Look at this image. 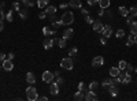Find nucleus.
I'll list each match as a JSON object with an SVG mask.
<instances>
[{
    "label": "nucleus",
    "mask_w": 137,
    "mask_h": 101,
    "mask_svg": "<svg viewBox=\"0 0 137 101\" xmlns=\"http://www.w3.org/2000/svg\"><path fill=\"white\" fill-rule=\"evenodd\" d=\"M3 8H4V7H3ZM3 8H0V21H3V19L6 18V14H4Z\"/></svg>",
    "instance_id": "obj_42"
},
{
    "label": "nucleus",
    "mask_w": 137,
    "mask_h": 101,
    "mask_svg": "<svg viewBox=\"0 0 137 101\" xmlns=\"http://www.w3.org/2000/svg\"><path fill=\"white\" fill-rule=\"evenodd\" d=\"M6 19L8 22H12L14 21V10H10L8 12H7V14H6Z\"/></svg>",
    "instance_id": "obj_29"
},
{
    "label": "nucleus",
    "mask_w": 137,
    "mask_h": 101,
    "mask_svg": "<svg viewBox=\"0 0 137 101\" xmlns=\"http://www.w3.org/2000/svg\"><path fill=\"white\" fill-rule=\"evenodd\" d=\"M133 18H134L133 15H129V17H128V19H126V23H128V25H130V23L133 22Z\"/></svg>",
    "instance_id": "obj_45"
},
{
    "label": "nucleus",
    "mask_w": 137,
    "mask_h": 101,
    "mask_svg": "<svg viewBox=\"0 0 137 101\" xmlns=\"http://www.w3.org/2000/svg\"><path fill=\"white\" fill-rule=\"evenodd\" d=\"M58 45H59V48H66V45H67V40L63 38V37L58 38Z\"/></svg>",
    "instance_id": "obj_24"
},
{
    "label": "nucleus",
    "mask_w": 137,
    "mask_h": 101,
    "mask_svg": "<svg viewBox=\"0 0 137 101\" xmlns=\"http://www.w3.org/2000/svg\"><path fill=\"white\" fill-rule=\"evenodd\" d=\"M118 10H119V14H121L122 17H129V10H128L126 7H123V6H121V7H119Z\"/></svg>",
    "instance_id": "obj_26"
},
{
    "label": "nucleus",
    "mask_w": 137,
    "mask_h": 101,
    "mask_svg": "<svg viewBox=\"0 0 137 101\" xmlns=\"http://www.w3.org/2000/svg\"><path fill=\"white\" fill-rule=\"evenodd\" d=\"M22 3H23L25 7H33V6L36 4V3L33 2V0H22Z\"/></svg>",
    "instance_id": "obj_30"
},
{
    "label": "nucleus",
    "mask_w": 137,
    "mask_h": 101,
    "mask_svg": "<svg viewBox=\"0 0 137 101\" xmlns=\"http://www.w3.org/2000/svg\"><path fill=\"white\" fill-rule=\"evenodd\" d=\"M99 6H100V8L107 10L110 6V0H99Z\"/></svg>",
    "instance_id": "obj_25"
},
{
    "label": "nucleus",
    "mask_w": 137,
    "mask_h": 101,
    "mask_svg": "<svg viewBox=\"0 0 137 101\" xmlns=\"http://www.w3.org/2000/svg\"><path fill=\"white\" fill-rule=\"evenodd\" d=\"M62 25H63V23H62V21H56V22L52 23V29H53V30H58Z\"/></svg>",
    "instance_id": "obj_34"
},
{
    "label": "nucleus",
    "mask_w": 137,
    "mask_h": 101,
    "mask_svg": "<svg viewBox=\"0 0 137 101\" xmlns=\"http://www.w3.org/2000/svg\"><path fill=\"white\" fill-rule=\"evenodd\" d=\"M134 72H137V68H134Z\"/></svg>",
    "instance_id": "obj_59"
},
{
    "label": "nucleus",
    "mask_w": 137,
    "mask_h": 101,
    "mask_svg": "<svg viewBox=\"0 0 137 101\" xmlns=\"http://www.w3.org/2000/svg\"><path fill=\"white\" fill-rule=\"evenodd\" d=\"M85 100H86V101H96V100H99V98H97V96H96V92L89 90V92H86V94H85Z\"/></svg>",
    "instance_id": "obj_10"
},
{
    "label": "nucleus",
    "mask_w": 137,
    "mask_h": 101,
    "mask_svg": "<svg viewBox=\"0 0 137 101\" xmlns=\"http://www.w3.org/2000/svg\"><path fill=\"white\" fill-rule=\"evenodd\" d=\"M38 100L40 101H45V100H48V97L47 96H41V97H38Z\"/></svg>",
    "instance_id": "obj_52"
},
{
    "label": "nucleus",
    "mask_w": 137,
    "mask_h": 101,
    "mask_svg": "<svg viewBox=\"0 0 137 101\" xmlns=\"http://www.w3.org/2000/svg\"><path fill=\"white\" fill-rule=\"evenodd\" d=\"M133 70H134V68H133V66L130 64V63H128V64H126V71H128V72H132Z\"/></svg>",
    "instance_id": "obj_41"
},
{
    "label": "nucleus",
    "mask_w": 137,
    "mask_h": 101,
    "mask_svg": "<svg viewBox=\"0 0 137 101\" xmlns=\"http://www.w3.org/2000/svg\"><path fill=\"white\" fill-rule=\"evenodd\" d=\"M4 60H6V55L3 52H0V62H4Z\"/></svg>",
    "instance_id": "obj_49"
},
{
    "label": "nucleus",
    "mask_w": 137,
    "mask_h": 101,
    "mask_svg": "<svg viewBox=\"0 0 137 101\" xmlns=\"http://www.w3.org/2000/svg\"><path fill=\"white\" fill-rule=\"evenodd\" d=\"M106 15H107L108 18H111V17H112V14H111V11H107V12H106Z\"/></svg>",
    "instance_id": "obj_56"
},
{
    "label": "nucleus",
    "mask_w": 137,
    "mask_h": 101,
    "mask_svg": "<svg viewBox=\"0 0 137 101\" xmlns=\"http://www.w3.org/2000/svg\"><path fill=\"white\" fill-rule=\"evenodd\" d=\"M3 29H4V23L3 21H0V31H3Z\"/></svg>",
    "instance_id": "obj_53"
},
{
    "label": "nucleus",
    "mask_w": 137,
    "mask_h": 101,
    "mask_svg": "<svg viewBox=\"0 0 137 101\" xmlns=\"http://www.w3.org/2000/svg\"><path fill=\"white\" fill-rule=\"evenodd\" d=\"M68 7H71V8H81L82 7V3H81V0H70V2H68Z\"/></svg>",
    "instance_id": "obj_13"
},
{
    "label": "nucleus",
    "mask_w": 137,
    "mask_h": 101,
    "mask_svg": "<svg viewBox=\"0 0 137 101\" xmlns=\"http://www.w3.org/2000/svg\"><path fill=\"white\" fill-rule=\"evenodd\" d=\"M132 82V75H130V72H126V75L122 78V83L123 85H129Z\"/></svg>",
    "instance_id": "obj_22"
},
{
    "label": "nucleus",
    "mask_w": 137,
    "mask_h": 101,
    "mask_svg": "<svg viewBox=\"0 0 137 101\" xmlns=\"http://www.w3.org/2000/svg\"><path fill=\"white\" fill-rule=\"evenodd\" d=\"M3 70V66H0V71H2Z\"/></svg>",
    "instance_id": "obj_58"
},
{
    "label": "nucleus",
    "mask_w": 137,
    "mask_h": 101,
    "mask_svg": "<svg viewBox=\"0 0 137 101\" xmlns=\"http://www.w3.org/2000/svg\"><path fill=\"white\" fill-rule=\"evenodd\" d=\"M53 72H51V71H44L43 72V81L45 83H51L52 81H53Z\"/></svg>",
    "instance_id": "obj_5"
},
{
    "label": "nucleus",
    "mask_w": 137,
    "mask_h": 101,
    "mask_svg": "<svg viewBox=\"0 0 137 101\" xmlns=\"http://www.w3.org/2000/svg\"><path fill=\"white\" fill-rule=\"evenodd\" d=\"M89 90H92V92H97V89L100 87V85H99V82H96V81H92L91 83H89Z\"/></svg>",
    "instance_id": "obj_18"
},
{
    "label": "nucleus",
    "mask_w": 137,
    "mask_h": 101,
    "mask_svg": "<svg viewBox=\"0 0 137 101\" xmlns=\"http://www.w3.org/2000/svg\"><path fill=\"white\" fill-rule=\"evenodd\" d=\"M107 90H108V93H110V96H112V97H116V96L119 94L118 85H112V86H110Z\"/></svg>",
    "instance_id": "obj_8"
},
{
    "label": "nucleus",
    "mask_w": 137,
    "mask_h": 101,
    "mask_svg": "<svg viewBox=\"0 0 137 101\" xmlns=\"http://www.w3.org/2000/svg\"><path fill=\"white\" fill-rule=\"evenodd\" d=\"M3 70L4 71H11V70H14V63H12L11 59H6L4 62H3Z\"/></svg>",
    "instance_id": "obj_7"
},
{
    "label": "nucleus",
    "mask_w": 137,
    "mask_h": 101,
    "mask_svg": "<svg viewBox=\"0 0 137 101\" xmlns=\"http://www.w3.org/2000/svg\"><path fill=\"white\" fill-rule=\"evenodd\" d=\"M114 85V81L112 79H103V82H101V86L104 87V89H108L110 86H112Z\"/></svg>",
    "instance_id": "obj_21"
},
{
    "label": "nucleus",
    "mask_w": 137,
    "mask_h": 101,
    "mask_svg": "<svg viewBox=\"0 0 137 101\" xmlns=\"http://www.w3.org/2000/svg\"><path fill=\"white\" fill-rule=\"evenodd\" d=\"M75 55H77V48H75V46H73V48L68 49V56L73 57V56H75Z\"/></svg>",
    "instance_id": "obj_33"
},
{
    "label": "nucleus",
    "mask_w": 137,
    "mask_h": 101,
    "mask_svg": "<svg viewBox=\"0 0 137 101\" xmlns=\"http://www.w3.org/2000/svg\"><path fill=\"white\" fill-rule=\"evenodd\" d=\"M129 14L133 17H137V6H133V7L129 8Z\"/></svg>",
    "instance_id": "obj_32"
},
{
    "label": "nucleus",
    "mask_w": 137,
    "mask_h": 101,
    "mask_svg": "<svg viewBox=\"0 0 137 101\" xmlns=\"http://www.w3.org/2000/svg\"><path fill=\"white\" fill-rule=\"evenodd\" d=\"M62 23H63L65 26H68V25H71L73 22H74V14L73 12H70V11H66L63 15H62Z\"/></svg>",
    "instance_id": "obj_2"
},
{
    "label": "nucleus",
    "mask_w": 137,
    "mask_h": 101,
    "mask_svg": "<svg viewBox=\"0 0 137 101\" xmlns=\"http://www.w3.org/2000/svg\"><path fill=\"white\" fill-rule=\"evenodd\" d=\"M81 12H82V15H84V17L89 14V12H88V10H86V8H81Z\"/></svg>",
    "instance_id": "obj_50"
},
{
    "label": "nucleus",
    "mask_w": 137,
    "mask_h": 101,
    "mask_svg": "<svg viewBox=\"0 0 137 101\" xmlns=\"http://www.w3.org/2000/svg\"><path fill=\"white\" fill-rule=\"evenodd\" d=\"M104 64V57L103 56H96L92 60V67H101Z\"/></svg>",
    "instance_id": "obj_6"
},
{
    "label": "nucleus",
    "mask_w": 137,
    "mask_h": 101,
    "mask_svg": "<svg viewBox=\"0 0 137 101\" xmlns=\"http://www.w3.org/2000/svg\"><path fill=\"white\" fill-rule=\"evenodd\" d=\"M26 98L29 100V101H37V100H38L37 89H36L33 85H30V86L26 89Z\"/></svg>",
    "instance_id": "obj_1"
},
{
    "label": "nucleus",
    "mask_w": 137,
    "mask_h": 101,
    "mask_svg": "<svg viewBox=\"0 0 137 101\" xmlns=\"http://www.w3.org/2000/svg\"><path fill=\"white\" fill-rule=\"evenodd\" d=\"M67 6H68L67 3H62V4H60V8H63V10H65V8H67Z\"/></svg>",
    "instance_id": "obj_51"
},
{
    "label": "nucleus",
    "mask_w": 137,
    "mask_h": 101,
    "mask_svg": "<svg viewBox=\"0 0 137 101\" xmlns=\"http://www.w3.org/2000/svg\"><path fill=\"white\" fill-rule=\"evenodd\" d=\"M75 101H81V100H85V94H84V92H81V90H78L77 93L74 94V97H73Z\"/></svg>",
    "instance_id": "obj_20"
},
{
    "label": "nucleus",
    "mask_w": 137,
    "mask_h": 101,
    "mask_svg": "<svg viewBox=\"0 0 137 101\" xmlns=\"http://www.w3.org/2000/svg\"><path fill=\"white\" fill-rule=\"evenodd\" d=\"M26 82L29 85H34L36 83V75H34L33 72H27L26 74Z\"/></svg>",
    "instance_id": "obj_11"
},
{
    "label": "nucleus",
    "mask_w": 137,
    "mask_h": 101,
    "mask_svg": "<svg viewBox=\"0 0 137 101\" xmlns=\"http://www.w3.org/2000/svg\"><path fill=\"white\" fill-rule=\"evenodd\" d=\"M100 44H101V45H106V44H107V37L103 36V37L100 38Z\"/></svg>",
    "instance_id": "obj_43"
},
{
    "label": "nucleus",
    "mask_w": 137,
    "mask_h": 101,
    "mask_svg": "<svg viewBox=\"0 0 137 101\" xmlns=\"http://www.w3.org/2000/svg\"><path fill=\"white\" fill-rule=\"evenodd\" d=\"M43 34L47 37V36H55L56 34V30H53V29H50L48 26H45V28H43Z\"/></svg>",
    "instance_id": "obj_15"
},
{
    "label": "nucleus",
    "mask_w": 137,
    "mask_h": 101,
    "mask_svg": "<svg viewBox=\"0 0 137 101\" xmlns=\"http://www.w3.org/2000/svg\"><path fill=\"white\" fill-rule=\"evenodd\" d=\"M129 26H130V33L136 36L137 34V22H132Z\"/></svg>",
    "instance_id": "obj_28"
},
{
    "label": "nucleus",
    "mask_w": 137,
    "mask_h": 101,
    "mask_svg": "<svg viewBox=\"0 0 137 101\" xmlns=\"http://www.w3.org/2000/svg\"><path fill=\"white\" fill-rule=\"evenodd\" d=\"M78 90H81V92L85 90V83H84V82H80V83H78Z\"/></svg>",
    "instance_id": "obj_40"
},
{
    "label": "nucleus",
    "mask_w": 137,
    "mask_h": 101,
    "mask_svg": "<svg viewBox=\"0 0 137 101\" xmlns=\"http://www.w3.org/2000/svg\"><path fill=\"white\" fill-rule=\"evenodd\" d=\"M50 92H51L52 96H58V94H59V85H58L56 82H51Z\"/></svg>",
    "instance_id": "obj_9"
},
{
    "label": "nucleus",
    "mask_w": 137,
    "mask_h": 101,
    "mask_svg": "<svg viewBox=\"0 0 137 101\" xmlns=\"http://www.w3.org/2000/svg\"><path fill=\"white\" fill-rule=\"evenodd\" d=\"M73 36H74V30L73 29H66L65 31H63V38H66V40H70V38H73Z\"/></svg>",
    "instance_id": "obj_16"
},
{
    "label": "nucleus",
    "mask_w": 137,
    "mask_h": 101,
    "mask_svg": "<svg viewBox=\"0 0 137 101\" xmlns=\"http://www.w3.org/2000/svg\"><path fill=\"white\" fill-rule=\"evenodd\" d=\"M45 17H47V12L45 11H43V12H40V14H38V18L40 19H45Z\"/></svg>",
    "instance_id": "obj_47"
},
{
    "label": "nucleus",
    "mask_w": 137,
    "mask_h": 101,
    "mask_svg": "<svg viewBox=\"0 0 137 101\" xmlns=\"http://www.w3.org/2000/svg\"><path fill=\"white\" fill-rule=\"evenodd\" d=\"M126 62H125V60H121V62H119V64H118V67H119V70H126Z\"/></svg>",
    "instance_id": "obj_36"
},
{
    "label": "nucleus",
    "mask_w": 137,
    "mask_h": 101,
    "mask_svg": "<svg viewBox=\"0 0 137 101\" xmlns=\"http://www.w3.org/2000/svg\"><path fill=\"white\" fill-rule=\"evenodd\" d=\"M115 37H116V38H122V37H125V30H123V29L116 30V33H115Z\"/></svg>",
    "instance_id": "obj_31"
},
{
    "label": "nucleus",
    "mask_w": 137,
    "mask_h": 101,
    "mask_svg": "<svg viewBox=\"0 0 137 101\" xmlns=\"http://www.w3.org/2000/svg\"><path fill=\"white\" fill-rule=\"evenodd\" d=\"M60 67L63 70H67V71H70L73 70V67H74V63H73V59L68 56V57H65V59H62V62H60Z\"/></svg>",
    "instance_id": "obj_3"
},
{
    "label": "nucleus",
    "mask_w": 137,
    "mask_h": 101,
    "mask_svg": "<svg viewBox=\"0 0 137 101\" xmlns=\"http://www.w3.org/2000/svg\"><path fill=\"white\" fill-rule=\"evenodd\" d=\"M53 75H55V77H59V75H60V71H59V70H56V71L53 72Z\"/></svg>",
    "instance_id": "obj_55"
},
{
    "label": "nucleus",
    "mask_w": 137,
    "mask_h": 101,
    "mask_svg": "<svg viewBox=\"0 0 137 101\" xmlns=\"http://www.w3.org/2000/svg\"><path fill=\"white\" fill-rule=\"evenodd\" d=\"M50 4V0H37V7L38 8H45Z\"/></svg>",
    "instance_id": "obj_23"
},
{
    "label": "nucleus",
    "mask_w": 137,
    "mask_h": 101,
    "mask_svg": "<svg viewBox=\"0 0 137 101\" xmlns=\"http://www.w3.org/2000/svg\"><path fill=\"white\" fill-rule=\"evenodd\" d=\"M45 12H47V15H55L56 14V7L55 6H47Z\"/></svg>",
    "instance_id": "obj_17"
},
{
    "label": "nucleus",
    "mask_w": 137,
    "mask_h": 101,
    "mask_svg": "<svg viewBox=\"0 0 137 101\" xmlns=\"http://www.w3.org/2000/svg\"><path fill=\"white\" fill-rule=\"evenodd\" d=\"M85 22L89 23V25H92V23H93V18H92L91 15H85Z\"/></svg>",
    "instance_id": "obj_37"
},
{
    "label": "nucleus",
    "mask_w": 137,
    "mask_h": 101,
    "mask_svg": "<svg viewBox=\"0 0 137 101\" xmlns=\"http://www.w3.org/2000/svg\"><path fill=\"white\" fill-rule=\"evenodd\" d=\"M119 71H121V70H119V67H111L108 72H110V75H111V77L114 78V77H118V75H119Z\"/></svg>",
    "instance_id": "obj_19"
},
{
    "label": "nucleus",
    "mask_w": 137,
    "mask_h": 101,
    "mask_svg": "<svg viewBox=\"0 0 137 101\" xmlns=\"http://www.w3.org/2000/svg\"><path fill=\"white\" fill-rule=\"evenodd\" d=\"M134 44H136V45H137V34H136V36H134Z\"/></svg>",
    "instance_id": "obj_57"
},
{
    "label": "nucleus",
    "mask_w": 137,
    "mask_h": 101,
    "mask_svg": "<svg viewBox=\"0 0 137 101\" xmlns=\"http://www.w3.org/2000/svg\"><path fill=\"white\" fill-rule=\"evenodd\" d=\"M104 37H111V34H112V29H111V26L110 25H104V30H103V33H101Z\"/></svg>",
    "instance_id": "obj_14"
},
{
    "label": "nucleus",
    "mask_w": 137,
    "mask_h": 101,
    "mask_svg": "<svg viewBox=\"0 0 137 101\" xmlns=\"http://www.w3.org/2000/svg\"><path fill=\"white\" fill-rule=\"evenodd\" d=\"M56 78H58V79H56V83H58V85H63V83H65V79L62 78L60 75H59V77H56Z\"/></svg>",
    "instance_id": "obj_39"
},
{
    "label": "nucleus",
    "mask_w": 137,
    "mask_h": 101,
    "mask_svg": "<svg viewBox=\"0 0 137 101\" xmlns=\"http://www.w3.org/2000/svg\"><path fill=\"white\" fill-rule=\"evenodd\" d=\"M104 14H106V10H104V8H100V10H99V12H97V15H99L100 18H101L103 15H104Z\"/></svg>",
    "instance_id": "obj_44"
},
{
    "label": "nucleus",
    "mask_w": 137,
    "mask_h": 101,
    "mask_svg": "<svg viewBox=\"0 0 137 101\" xmlns=\"http://www.w3.org/2000/svg\"><path fill=\"white\" fill-rule=\"evenodd\" d=\"M19 17H21V19H26L27 18V10H23V11L19 10Z\"/></svg>",
    "instance_id": "obj_35"
},
{
    "label": "nucleus",
    "mask_w": 137,
    "mask_h": 101,
    "mask_svg": "<svg viewBox=\"0 0 137 101\" xmlns=\"http://www.w3.org/2000/svg\"><path fill=\"white\" fill-rule=\"evenodd\" d=\"M53 44H55L53 38H45L44 41H43V45H44L45 49H51L52 46H53Z\"/></svg>",
    "instance_id": "obj_12"
},
{
    "label": "nucleus",
    "mask_w": 137,
    "mask_h": 101,
    "mask_svg": "<svg viewBox=\"0 0 137 101\" xmlns=\"http://www.w3.org/2000/svg\"><path fill=\"white\" fill-rule=\"evenodd\" d=\"M126 45H128V46H132V45H134V34H132V33H130V34H129V37H128Z\"/></svg>",
    "instance_id": "obj_27"
},
{
    "label": "nucleus",
    "mask_w": 137,
    "mask_h": 101,
    "mask_svg": "<svg viewBox=\"0 0 137 101\" xmlns=\"http://www.w3.org/2000/svg\"><path fill=\"white\" fill-rule=\"evenodd\" d=\"M12 8L15 10V11H19V10H21V6H19V2H14V3H12Z\"/></svg>",
    "instance_id": "obj_38"
},
{
    "label": "nucleus",
    "mask_w": 137,
    "mask_h": 101,
    "mask_svg": "<svg viewBox=\"0 0 137 101\" xmlns=\"http://www.w3.org/2000/svg\"><path fill=\"white\" fill-rule=\"evenodd\" d=\"M17 2H21V0H17Z\"/></svg>",
    "instance_id": "obj_60"
},
{
    "label": "nucleus",
    "mask_w": 137,
    "mask_h": 101,
    "mask_svg": "<svg viewBox=\"0 0 137 101\" xmlns=\"http://www.w3.org/2000/svg\"><path fill=\"white\" fill-rule=\"evenodd\" d=\"M7 57L12 60V59H14V52H10V53H8V56H7Z\"/></svg>",
    "instance_id": "obj_54"
},
{
    "label": "nucleus",
    "mask_w": 137,
    "mask_h": 101,
    "mask_svg": "<svg viewBox=\"0 0 137 101\" xmlns=\"http://www.w3.org/2000/svg\"><path fill=\"white\" fill-rule=\"evenodd\" d=\"M56 21H58V19H56V17H55V15H50V22H51V23L56 22Z\"/></svg>",
    "instance_id": "obj_48"
},
{
    "label": "nucleus",
    "mask_w": 137,
    "mask_h": 101,
    "mask_svg": "<svg viewBox=\"0 0 137 101\" xmlns=\"http://www.w3.org/2000/svg\"><path fill=\"white\" fill-rule=\"evenodd\" d=\"M92 25H93V26H92L93 30H95L96 33H100V34H101L103 30H104V25H101V21H100V19H97V21H93Z\"/></svg>",
    "instance_id": "obj_4"
},
{
    "label": "nucleus",
    "mask_w": 137,
    "mask_h": 101,
    "mask_svg": "<svg viewBox=\"0 0 137 101\" xmlns=\"http://www.w3.org/2000/svg\"><path fill=\"white\" fill-rule=\"evenodd\" d=\"M99 3V0H88V4L89 6H95V4H97Z\"/></svg>",
    "instance_id": "obj_46"
}]
</instances>
